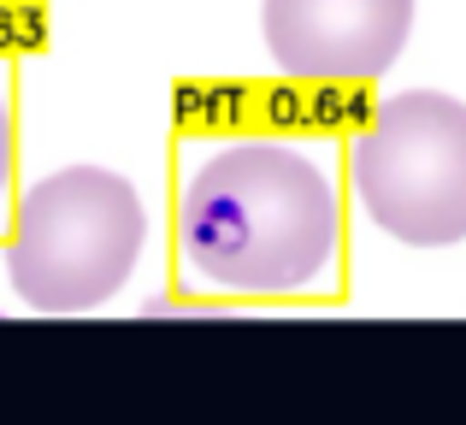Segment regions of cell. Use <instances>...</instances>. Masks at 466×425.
I'll return each mask as SVG.
<instances>
[{
    "instance_id": "obj_1",
    "label": "cell",
    "mask_w": 466,
    "mask_h": 425,
    "mask_svg": "<svg viewBox=\"0 0 466 425\" xmlns=\"http://www.w3.org/2000/svg\"><path fill=\"white\" fill-rule=\"evenodd\" d=\"M177 242L195 284L225 296H301L325 284L342 248L337 184L301 148L230 142L189 172Z\"/></svg>"
},
{
    "instance_id": "obj_2",
    "label": "cell",
    "mask_w": 466,
    "mask_h": 425,
    "mask_svg": "<svg viewBox=\"0 0 466 425\" xmlns=\"http://www.w3.org/2000/svg\"><path fill=\"white\" fill-rule=\"evenodd\" d=\"M148 242V207L130 177L66 166L24 189L6 272L35 313H89L130 284Z\"/></svg>"
},
{
    "instance_id": "obj_3",
    "label": "cell",
    "mask_w": 466,
    "mask_h": 425,
    "mask_svg": "<svg viewBox=\"0 0 466 425\" xmlns=\"http://www.w3.org/2000/svg\"><path fill=\"white\" fill-rule=\"evenodd\" d=\"M349 184L366 218L408 248L466 242V101L443 89L390 95L349 142Z\"/></svg>"
},
{
    "instance_id": "obj_4",
    "label": "cell",
    "mask_w": 466,
    "mask_h": 425,
    "mask_svg": "<svg viewBox=\"0 0 466 425\" xmlns=\"http://www.w3.org/2000/svg\"><path fill=\"white\" fill-rule=\"evenodd\" d=\"M413 12L420 0H260V35L284 77L354 89L401 59Z\"/></svg>"
},
{
    "instance_id": "obj_5",
    "label": "cell",
    "mask_w": 466,
    "mask_h": 425,
    "mask_svg": "<svg viewBox=\"0 0 466 425\" xmlns=\"http://www.w3.org/2000/svg\"><path fill=\"white\" fill-rule=\"evenodd\" d=\"M6 177H12V118L6 101H0V196H6Z\"/></svg>"
}]
</instances>
